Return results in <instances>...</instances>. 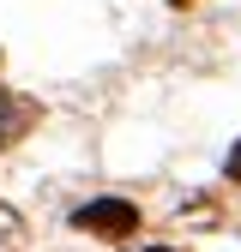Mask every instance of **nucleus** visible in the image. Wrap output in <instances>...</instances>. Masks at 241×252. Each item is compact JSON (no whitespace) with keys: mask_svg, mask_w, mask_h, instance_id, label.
<instances>
[{"mask_svg":"<svg viewBox=\"0 0 241 252\" xmlns=\"http://www.w3.org/2000/svg\"><path fill=\"white\" fill-rule=\"evenodd\" d=\"M73 228L103 234V240H127V234H139V210L127 198H90V204L73 210Z\"/></svg>","mask_w":241,"mask_h":252,"instance_id":"nucleus-1","label":"nucleus"},{"mask_svg":"<svg viewBox=\"0 0 241 252\" xmlns=\"http://www.w3.org/2000/svg\"><path fill=\"white\" fill-rule=\"evenodd\" d=\"M30 120H37V108H30V102H18L12 90H0V144H12Z\"/></svg>","mask_w":241,"mask_h":252,"instance_id":"nucleus-2","label":"nucleus"},{"mask_svg":"<svg viewBox=\"0 0 241 252\" xmlns=\"http://www.w3.org/2000/svg\"><path fill=\"white\" fill-rule=\"evenodd\" d=\"M24 234V222H18V210H6V204H0V252H6L12 240Z\"/></svg>","mask_w":241,"mask_h":252,"instance_id":"nucleus-3","label":"nucleus"},{"mask_svg":"<svg viewBox=\"0 0 241 252\" xmlns=\"http://www.w3.org/2000/svg\"><path fill=\"white\" fill-rule=\"evenodd\" d=\"M229 180H241V150H235V156H229Z\"/></svg>","mask_w":241,"mask_h":252,"instance_id":"nucleus-4","label":"nucleus"},{"mask_svg":"<svg viewBox=\"0 0 241 252\" xmlns=\"http://www.w3.org/2000/svg\"><path fill=\"white\" fill-rule=\"evenodd\" d=\"M151 252H169V246H151Z\"/></svg>","mask_w":241,"mask_h":252,"instance_id":"nucleus-5","label":"nucleus"}]
</instances>
